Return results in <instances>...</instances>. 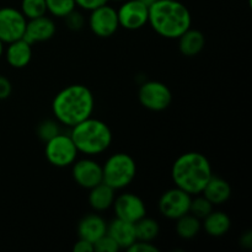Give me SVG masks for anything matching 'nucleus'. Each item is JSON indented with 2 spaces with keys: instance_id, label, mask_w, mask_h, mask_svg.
<instances>
[{
  "instance_id": "1",
  "label": "nucleus",
  "mask_w": 252,
  "mask_h": 252,
  "mask_svg": "<svg viewBox=\"0 0 252 252\" xmlns=\"http://www.w3.org/2000/svg\"><path fill=\"white\" fill-rule=\"evenodd\" d=\"M94 110L95 96L83 84L65 86L54 96L52 102V111L57 122L70 128L91 117Z\"/></svg>"
},
{
  "instance_id": "2",
  "label": "nucleus",
  "mask_w": 252,
  "mask_h": 252,
  "mask_svg": "<svg viewBox=\"0 0 252 252\" xmlns=\"http://www.w3.org/2000/svg\"><path fill=\"white\" fill-rule=\"evenodd\" d=\"M213 170L206 155L198 152H189L175 160L171 169V177L175 186L184 189L191 196L201 194Z\"/></svg>"
},
{
  "instance_id": "3",
  "label": "nucleus",
  "mask_w": 252,
  "mask_h": 252,
  "mask_svg": "<svg viewBox=\"0 0 252 252\" xmlns=\"http://www.w3.org/2000/svg\"><path fill=\"white\" fill-rule=\"evenodd\" d=\"M148 24L159 36L177 39L191 27L192 16L186 5L177 0H157L149 6Z\"/></svg>"
},
{
  "instance_id": "4",
  "label": "nucleus",
  "mask_w": 252,
  "mask_h": 252,
  "mask_svg": "<svg viewBox=\"0 0 252 252\" xmlns=\"http://www.w3.org/2000/svg\"><path fill=\"white\" fill-rule=\"evenodd\" d=\"M70 137L79 153L95 157L105 153L112 144V132L107 123L89 117L71 127Z\"/></svg>"
},
{
  "instance_id": "5",
  "label": "nucleus",
  "mask_w": 252,
  "mask_h": 252,
  "mask_svg": "<svg viewBox=\"0 0 252 252\" xmlns=\"http://www.w3.org/2000/svg\"><path fill=\"white\" fill-rule=\"evenodd\" d=\"M137 175L135 160L126 153L112 154L102 165V182L115 191L129 186Z\"/></svg>"
},
{
  "instance_id": "6",
  "label": "nucleus",
  "mask_w": 252,
  "mask_h": 252,
  "mask_svg": "<svg viewBox=\"0 0 252 252\" xmlns=\"http://www.w3.org/2000/svg\"><path fill=\"white\" fill-rule=\"evenodd\" d=\"M78 149L71 139L70 134L58 133L56 137L47 140L44 155L47 161L56 167H68L78 159Z\"/></svg>"
},
{
  "instance_id": "7",
  "label": "nucleus",
  "mask_w": 252,
  "mask_h": 252,
  "mask_svg": "<svg viewBox=\"0 0 252 252\" xmlns=\"http://www.w3.org/2000/svg\"><path fill=\"white\" fill-rule=\"evenodd\" d=\"M140 105L149 111L160 112L166 108L172 102V93L166 84L161 81H145L142 84L138 93Z\"/></svg>"
},
{
  "instance_id": "8",
  "label": "nucleus",
  "mask_w": 252,
  "mask_h": 252,
  "mask_svg": "<svg viewBox=\"0 0 252 252\" xmlns=\"http://www.w3.org/2000/svg\"><path fill=\"white\" fill-rule=\"evenodd\" d=\"M192 196L184 189L175 186L161 194L159 199V212L167 219L176 220L189 213Z\"/></svg>"
},
{
  "instance_id": "9",
  "label": "nucleus",
  "mask_w": 252,
  "mask_h": 252,
  "mask_svg": "<svg viewBox=\"0 0 252 252\" xmlns=\"http://www.w3.org/2000/svg\"><path fill=\"white\" fill-rule=\"evenodd\" d=\"M89 27L95 36L100 38H108L113 36L120 29L117 10L108 4L101 5L91 10L88 20Z\"/></svg>"
},
{
  "instance_id": "10",
  "label": "nucleus",
  "mask_w": 252,
  "mask_h": 252,
  "mask_svg": "<svg viewBox=\"0 0 252 252\" xmlns=\"http://www.w3.org/2000/svg\"><path fill=\"white\" fill-rule=\"evenodd\" d=\"M26 24L27 19L20 10L11 6L0 7V39L4 43L22 38Z\"/></svg>"
},
{
  "instance_id": "11",
  "label": "nucleus",
  "mask_w": 252,
  "mask_h": 252,
  "mask_svg": "<svg viewBox=\"0 0 252 252\" xmlns=\"http://www.w3.org/2000/svg\"><path fill=\"white\" fill-rule=\"evenodd\" d=\"M120 27L128 31H137L144 27L149 20V7L139 0H125L117 10Z\"/></svg>"
},
{
  "instance_id": "12",
  "label": "nucleus",
  "mask_w": 252,
  "mask_h": 252,
  "mask_svg": "<svg viewBox=\"0 0 252 252\" xmlns=\"http://www.w3.org/2000/svg\"><path fill=\"white\" fill-rule=\"evenodd\" d=\"M116 218L135 223L147 216V206L139 196L134 193H122L113 202Z\"/></svg>"
},
{
  "instance_id": "13",
  "label": "nucleus",
  "mask_w": 252,
  "mask_h": 252,
  "mask_svg": "<svg viewBox=\"0 0 252 252\" xmlns=\"http://www.w3.org/2000/svg\"><path fill=\"white\" fill-rule=\"evenodd\" d=\"M73 179L83 189H93L102 182V165L90 158L75 160L73 164Z\"/></svg>"
},
{
  "instance_id": "14",
  "label": "nucleus",
  "mask_w": 252,
  "mask_h": 252,
  "mask_svg": "<svg viewBox=\"0 0 252 252\" xmlns=\"http://www.w3.org/2000/svg\"><path fill=\"white\" fill-rule=\"evenodd\" d=\"M57 32L56 24L51 17L39 16L36 19L27 20L26 30L22 38L30 44L39 43V42H46L53 38V36Z\"/></svg>"
},
{
  "instance_id": "15",
  "label": "nucleus",
  "mask_w": 252,
  "mask_h": 252,
  "mask_svg": "<svg viewBox=\"0 0 252 252\" xmlns=\"http://www.w3.org/2000/svg\"><path fill=\"white\" fill-rule=\"evenodd\" d=\"M107 233V223L98 214H88L78 224V235L80 239L95 244L101 236Z\"/></svg>"
},
{
  "instance_id": "16",
  "label": "nucleus",
  "mask_w": 252,
  "mask_h": 252,
  "mask_svg": "<svg viewBox=\"0 0 252 252\" xmlns=\"http://www.w3.org/2000/svg\"><path fill=\"white\" fill-rule=\"evenodd\" d=\"M5 52V58L11 68L22 69L30 64L32 59V44L20 38L17 41L7 43Z\"/></svg>"
},
{
  "instance_id": "17",
  "label": "nucleus",
  "mask_w": 252,
  "mask_h": 252,
  "mask_svg": "<svg viewBox=\"0 0 252 252\" xmlns=\"http://www.w3.org/2000/svg\"><path fill=\"white\" fill-rule=\"evenodd\" d=\"M107 234L115 239L121 250H127L137 241L134 223H129L120 218L113 219L110 224H107Z\"/></svg>"
},
{
  "instance_id": "18",
  "label": "nucleus",
  "mask_w": 252,
  "mask_h": 252,
  "mask_svg": "<svg viewBox=\"0 0 252 252\" xmlns=\"http://www.w3.org/2000/svg\"><path fill=\"white\" fill-rule=\"evenodd\" d=\"M202 193L213 206H220L231 197V186L226 180L213 175L204 186Z\"/></svg>"
},
{
  "instance_id": "19",
  "label": "nucleus",
  "mask_w": 252,
  "mask_h": 252,
  "mask_svg": "<svg viewBox=\"0 0 252 252\" xmlns=\"http://www.w3.org/2000/svg\"><path fill=\"white\" fill-rule=\"evenodd\" d=\"M177 39H179L180 52L186 57L198 56L206 46V37H204L203 32L196 29H191V27L185 31Z\"/></svg>"
},
{
  "instance_id": "20",
  "label": "nucleus",
  "mask_w": 252,
  "mask_h": 252,
  "mask_svg": "<svg viewBox=\"0 0 252 252\" xmlns=\"http://www.w3.org/2000/svg\"><path fill=\"white\" fill-rule=\"evenodd\" d=\"M89 204L91 208L96 212H105L113 206L116 194L115 189L106 185L105 182H101L97 186L89 189Z\"/></svg>"
},
{
  "instance_id": "21",
  "label": "nucleus",
  "mask_w": 252,
  "mask_h": 252,
  "mask_svg": "<svg viewBox=\"0 0 252 252\" xmlns=\"http://www.w3.org/2000/svg\"><path fill=\"white\" fill-rule=\"evenodd\" d=\"M203 229L209 236L220 238L224 236L231 228L230 217L221 211H212L203 219Z\"/></svg>"
},
{
  "instance_id": "22",
  "label": "nucleus",
  "mask_w": 252,
  "mask_h": 252,
  "mask_svg": "<svg viewBox=\"0 0 252 252\" xmlns=\"http://www.w3.org/2000/svg\"><path fill=\"white\" fill-rule=\"evenodd\" d=\"M201 229V219L194 217L193 214L187 213L181 218L176 219V233L184 240H191V239L196 238Z\"/></svg>"
},
{
  "instance_id": "23",
  "label": "nucleus",
  "mask_w": 252,
  "mask_h": 252,
  "mask_svg": "<svg viewBox=\"0 0 252 252\" xmlns=\"http://www.w3.org/2000/svg\"><path fill=\"white\" fill-rule=\"evenodd\" d=\"M134 229L137 240L139 241H150L152 243L158 238L160 233V226L158 221L152 218H148L147 216L135 221Z\"/></svg>"
},
{
  "instance_id": "24",
  "label": "nucleus",
  "mask_w": 252,
  "mask_h": 252,
  "mask_svg": "<svg viewBox=\"0 0 252 252\" xmlns=\"http://www.w3.org/2000/svg\"><path fill=\"white\" fill-rule=\"evenodd\" d=\"M47 12L58 19H64L73 10H75V0H46Z\"/></svg>"
},
{
  "instance_id": "25",
  "label": "nucleus",
  "mask_w": 252,
  "mask_h": 252,
  "mask_svg": "<svg viewBox=\"0 0 252 252\" xmlns=\"http://www.w3.org/2000/svg\"><path fill=\"white\" fill-rule=\"evenodd\" d=\"M20 11L27 20L43 16L47 14L46 0H21Z\"/></svg>"
},
{
  "instance_id": "26",
  "label": "nucleus",
  "mask_w": 252,
  "mask_h": 252,
  "mask_svg": "<svg viewBox=\"0 0 252 252\" xmlns=\"http://www.w3.org/2000/svg\"><path fill=\"white\" fill-rule=\"evenodd\" d=\"M213 204L208 201L204 196L197 194L196 198H192L191 207H189V213L193 214L198 219H204L212 211H213Z\"/></svg>"
},
{
  "instance_id": "27",
  "label": "nucleus",
  "mask_w": 252,
  "mask_h": 252,
  "mask_svg": "<svg viewBox=\"0 0 252 252\" xmlns=\"http://www.w3.org/2000/svg\"><path fill=\"white\" fill-rule=\"evenodd\" d=\"M58 133H61V130H59V126L57 121H43V122L39 123V126L37 127V135H38L39 139L43 140L44 143H46L47 140L52 139L53 137H56Z\"/></svg>"
},
{
  "instance_id": "28",
  "label": "nucleus",
  "mask_w": 252,
  "mask_h": 252,
  "mask_svg": "<svg viewBox=\"0 0 252 252\" xmlns=\"http://www.w3.org/2000/svg\"><path fill=\"white\" fill-rule=\"evenodd\" d=\"M94 250L97 252H118L121 250L118 244L116 243L115 239L111 238L107 233L101 236L95 244H94Z\"/></svg>"
},
{
  "instance_id": "29",
  "label": "nucleus",
  "mask_w": 252,
  "mask_h": 252,
  "mask_svg": "<svg viewBox=\"0 0 252 252\" xmlns=\"http://www.w3.org/2000/svg\"><path fill=\"white\" fill-rule=\"evenodd\" d=\"M65 24L68 26L69 30L71 31H79L84 27L85 25V19H84V15L81 12L76 11V10H73L70 14L66 15L65 17Z\"/></svg>"
},
{
  "instance_id": "30",
  "label": "nucleus",
  "mask_w": 252,
  "mask_h": 252,
  "mask_svg": "<svg viewBox=\"0 0 252 252\" xmlns=\"http://www.w3.org/2000/svg\"><path fill=\"white\" fill-rule=\"evenodd\" d=\"M129 252H159V249L152 244L150 241H139L137 240L133 245L127 249Z\"/></svg>"
},
{
  "instance_id": "31",
  "label": "nucleus",
  "mask_w": 252,
  "mask_h": 252,
  "mask_svg": "<svg viewBox=\"0 0 252 252\" xmlns=\"http://www.w3.org/2000/svg\"><path fill=\"white\" fill-rule=\"evenodd\" d=\"M110 0H75L76 6H79L80 9L85 10V11H91V10L96 9V7L101 6V5H105Z\"/></svg>"
},
{
  "instance_id": "32",
  "label": "nucleus",
  "mask_w": 252,
  "mask_h": 252,
  "mask_svg": "<svg viewBox=\"0 0 252 252\" xmlns=\"http://www.w3.org/2000/svg\"><path fill=\"white\" fill-rule=\"evenodd\" d=\"M12 93V85L6 76L0 75V100H6Z\"/></svg>"
},
{
  "instance_id": "33",
  "label": "nucleus",
  "mask_w": 252,
  "mask_h": 252,
  "mask_svg": "<svg viewBox=\"0 0 252 252\" xmlns=\"http://www.w3.org/2000/svg\"><path fill=\"white\" fill-rule=\"evenodd\" d=\"M74 252H93L94 250V244L90 243V241L85 240V239H80L74 244L73 246Z\"/></svg>"
},
{
  "instance_id": "34",
  "label": "nucleus",
  "mask_w": 252,
  "mask_h": 252,
  "mask_svg": "<svg viewBox=\"0 0 252 252\" xmlns=\"http://www.w3.org/2000/svg\"><path fill=\"white\" fill-rule=\"evenodd\" d=\"M240 245L241 248L246 249V250H250L252 249V231L248 230L241 235L240 238Z\"/></svg>"
},
{
  "instance_id": "35",
  "label": "nucleus",
  "mask_w": 252,
  "mask_h": 252,
  "mask_svg": "<svg viewBox=\"0 0 252 252\" xmlns=\"http://www.w3.org/2000/svg\"><path fill=\"white\" fill-rule=\"evenodd\" d=\"M139 1H140V2H143V4L147 5V6L149 7V6H152V5L154 4V2L157 1V0H139Z\"/></svg>"
},
{
  "instance_id": "36",
  "label": "nucleus",
  "mask_w": 252,
  "mask_h": 252,
  "mask_svg": "<svg viewBox=\"0 0 252 252\" xmlns=\"http://www.w3.org/2000/svg\"><path fill=\"white\" fill-rule=\"evenodd\" d=\"M2 54H4V42L0 39V58L2 57Z\"/></svg>"
},
{
  "instance_id": "37",
  "label": "nucleus",
  "mask_w": 252,
  "mask_h": 252,
  "mask_svg": "<svg viewBox=\"0 0 252 252\" xmlns=\"http://www.w3.org/2000/svg\"><path fill=\"white\" fill-rule=\"evenodd\" d=\"M112 1H125V0H112Z\"/></svg>"
}]
</instances>
